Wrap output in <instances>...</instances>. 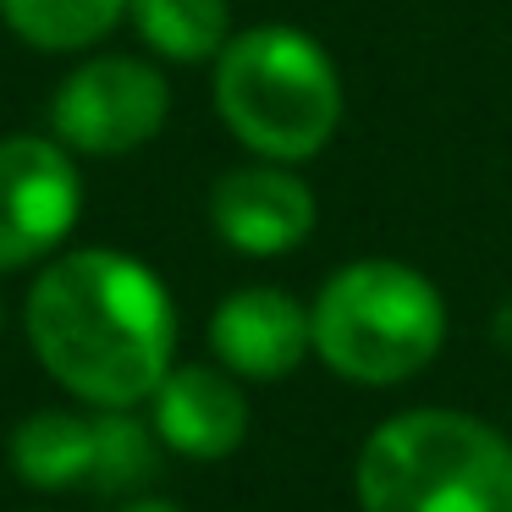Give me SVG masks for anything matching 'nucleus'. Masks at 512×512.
I'll return each mask as SVG.
<instances>
[{
  "instance_id": "obj_1",
  "label": "nucleus",
  "mask_w": 512,
  "mask_h": 512,
  "mask_svg": "<svg viewBox=\"0 0 512 512\" xmlns=\"http://www.w3.org/2000/svg\"><path fill=\"white\" fill-rule=\"evenodd\" d=\"M28 342L72 397L133 408L171 375L177 309L144 259L78 248L28 292Z\"/></svg>"
},
{
  "instance_id": "obj_2",
  "label": "nucleus",
  "mask_w": 512,
  "mask_h": 512,
  "mask_svg": "<svg viewBox=\"0 0 512 512\" xmlns=\"http://www.w3.org/2000/svg\"><path fill=\"white\" fill-rule=\"evenodd\" d=\"M215 111L259 160H314L342 127V72L314 34L259 23L215 56Z\"/></svg>"
},
{
  "instance_id": "obj_3",
  "label": "nucleus",
  "mask_w": 512,
  "mask_h": 512,
  "mask_svg": "<svg viewBox=\"0 0 512 512\" xmlns=\"http://www.w3.org/2000/svg\"><path fill=\"white\" fill-rule=\"evenodd\" d=\"M364 512H512V441L457 408H408L358 452Z\"/></svg>"
},
{
  "instance_id": "obj_4",
  "label": "nucleus",
  "mask_w": 512,
  "mask_h": 512,
  "mask_svg": "<svg viewBox=\"0 0 512 512\" xmlns=\"http://www.w3.org/2000/svg\"><path fill=\"white\" fill-rule=\"evenodd\" d=\"M314 353L358 386H402L435 364L446 342V303L424 270L402 259H353L309 309Z\"/></svg>"
},
{
  "instance_id": "obj_5",
  "label": "nucleus",
  "mask_w": 512,
  "mask_h": 512,
  "mask_svg": "<svg viewBox=\"0 0 512 512\" xmlns=\"http://www.w3.org/2000/svg\"><path fill=\"white\" fill-rule=\"evenodd\" d=\"M171 89L149 61L133 56H100L67 72L50 105V127L72 155L116 160L144 149L166 127Z\"/></svg>"
},
{
  "instance_id": "obj_6",
  "label": "nucleus",
  "mask_w": 512,
  "mask_h": 512,
  "mask_svg": "<svg viewBox=\"0 0 512 512\" xmlns=\"http://www.w3.org/2000/svg\"><path fill=\"white\" fill-rule=\"evenodd\" d=\"M83 177L72 149L50 138H0V270H23L78 226Z\"/></svg>"
},
{
  "instance_id": "obj_7",
  "label": "nucleus",
  "mask_w": 512,
  "mask_h": 512,
  "mask_svg": "<svg viewBox=\"0 0 512 512\" xmlns=\"http://www.w3.org/2000/svg\"><path fill=\"white\" fill-rule=\"evenodd\" d=\"M210 221L226 248L254 259H276L309 243L320 204H314L309 182L287 171L281 160H259V166H237L210 188Z\"/></svg>"
},
{
  "instance_id": "obj_8",
  "label": "nucleus",
  "mask_w": 512,
  "mask_h": 512,
  "mask_svg": "<svg viewBox=\"0 0 512 512\" xmlns=\"http://www.w3.org/2000/svg\"><path fill=\"white\" fill-rule=\"evenodd\" d=\"M210 347L232 375L243 380H281L314 353L309 309L281 287H243L215 309Z\"/></svg>"
},
{
  "instance_id": "obj_9",
  "label": "nucleus",
  "mask_w": 512,
  "mask_h": 512,
  "mask_svg": "<svg viewBox=\"0 0 512 512\" xmlns=\"http://www.w3.org/2000/svg\"><path fill=\"white\" fill-rule=\"evenodd\" d=\"M155 430L182 457H226L248 435V402L221 369H171L155 386Z\"/></svg>"
},
{
  "instance_id": "obj_10",
  "label": "nucleus",
  "mask_w": 512,
  "mask_h": 512,
  "mask_svg": "<svg viewBox=\"0 0 512 512\" xmlns=\"http://www.w3.org/2000/svg\"><path fill=\"white\" fill-rule=\"evenodd\" d=\"M127 17H133L138 39L177 67L215 61L232 39V6L226 0H127Z\"/></svg>"
},
{
  "instance_id": "obj_11",
  "label": "nucleus",
  "mask_w": 512,
  "mask_h": 512,
  "mask_svg": "<svg viewBox=\"0 0 512 512\" xmlns=\"http://www.w3.org/2000/svg\"><path fill=\"white\" fill-rule=\"evenodd\" d=\"M12 463L34 490H72L94 479V424L78 413H34L12 435Z\"/></svg>"
},
{
  "instance_id": "obj_12",
  "label": "nucleus",
  "mask_w": 512,
  "mask_h": 512,
  "mask_svg": "<svg viewBox=\"0 0 512 512\" xmlns=\"http://www.w3.org/2000/svg\"><path fill=\"white\" fill-rule=\"evenodd\" d=\"M17 39L39 50H83L127 17V0H0Z\"/></svg>"
},
{
  "instance_id": "obj_13",
  "label": "nucleus",
  "mask_w": 512,
  "mask_h": 512,
  "mask_svg": "<svg viewBox=\"0 0 512 512\" xmlns=\"http://www.w3.org/2000/svg\"><path fill=\"white\" fill-rule=\"evenodd\" d=\"M144 479H155V441H149V430L138 419L111 408L105 419H94V485L133 490Z\"/></svg>"
},
{
  "instance_id": "obj_14",
  "label": "nucleus",
  "mask_w": 512,
  "mask_h": 512,
  "mask_svg": "<svg viewBox=\"0 0 512 512\" xmlns=\"http://www.w3.org/2000/svg\"><path fill=\"white\" fill-rule=\"evenodd\" d=\"M127 512H182V507H171V501H133Z\"/></svg>"
}]
</instances>
